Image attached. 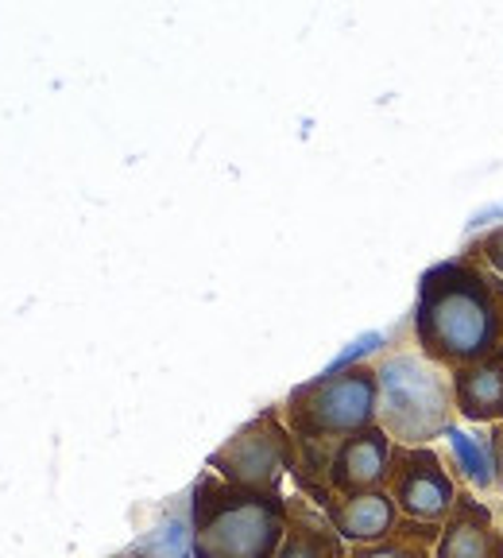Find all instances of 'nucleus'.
Wrapping results in <instances>:
<instances>
[{
	"label": "nucleus",
	"instance_id": "f257e3e1",
	"mask_svg": "<svg viewBox=\"0 0 503 558\" xmlns=\"http://www.w3.org/2000/svg\"><path fill=\"white\" fill-rule=\"evenodd\" d=\"M415 345L445 373L503 345V276L480 256L461 253L418 276Z\"/></svg>",
	"mask_w": 503,
	"mask_h": 558
},
{
	"label": "nucleus",
	"instance_id": "f03ea898",
	"mask_svg": "<svg viewBox=\"0 0 503 558\" xmlns=\"http://www.w3.org/2000/svg\"><path fill=\"white\" fill-rule=\"evenodd\" d=\"M286 430L298 442V462L326 470L330 453L348 435L380 427V380L376 365L326 368L314 380L298 384L283 403Z\"/></svg>",
	"mask_w": 503,
	"mask_h": 558
},
{
	"label": "nucleus",
	"instance_id": "7ed1b4c3",
	"mask_svg": "<svg viewBox=\"0 0 503 558\" xmlns=\"http://www.w3.org/2000/svg\"><path fill=\"white\" fill-rule=\"evenodd\" d=\"M286 535V500L248 493L201 473L191 497L194 558H275Z\"/></svg>",
	"mask_w": 503,
	"mask_h": 558
},
{
	"label": "nucleus",
	"instance_id": "20e7f679",
	"mask_svg": "<svg viewBox=\"0 0 503 558\" xmlns=\"http://www.w3.org/2000/svg\"><path fill=\"white\" fill-rule=\"evenodd\" d=\"M380 427L395 446H430L453 427V376L422 353H388L376 365Z\"/></svg>",
	"mask_w": 503,
	"mask_h": 558
},
{
	"label": "nucleus",
	"instance_id": "39448f33",
	"mask_svg": "<svg viewBox=\"0 0 503 558\" xmlns=\"http://www.w3.org/2000/svg\"><path fill=\"white\" fill-rule=\"evenodd\" d=\"M298 465V442L286 430L283 411L268 408L256 418H248L225 446L209 453V470L221 481L248 493H268L279 497V481L295 473Z\"/></svg>",
	"mask_w": 503,
	"mask_h": 558
},
{
	"label": "nucleus",
	"instance_id": "423d86ee",
	"mask_svg": "<svg viewBox=\"0 0 503 558\" xmlns=\"http://www.w3.org/2000/svg\"><path fill=\"white\" fill-rule=\"evenodd\" d=\"M388 493L400 505V515L410 523H434L442 527L457 508L461 488L445 473L442 458L430 446H395L388 473Z\"/></svg>",
	"mask_w": 503,
	"mask_h": 558
},
{
	"label": "nucleus",
	"instance_id": "0eeeda50",
	"mask_svg": "<svg viewBox=\"0 0 503 558\" xmlns=\"http://www.w3.org/2000/svg\"><path fill=\"white\" fill-rule=\"evenodd\" d=\"M391 453H395V442H391L383 427L348 435L345 442L333 446L330 465H326V488L333 497H356V493L388 488Z\"/></svg>",
	"mask_w": 503,
	"mask_h": 558
},
{
	"label": "nucleus",
	"instance_id": "6e6552de",
	"mask_svg": "<svg viewBox=\"0 0 503 558\" xmlns=\"http://www.w3.org/2000/svg\"><path fill=\"white\" fill-rule=\"evenodd\" d=\"M326 520L333 523V532L341 535L353 547H372L400 532V505L388 488H376V493H356V497H330L321 505Z\"/></svg>",
	"mask_w": 503,
	"mask_h": 558
},
{
	"label": "nucleus",
	"instance_id": "1a4fd4ad",
	"mask_svg": "<svg viewBox=\"0 0 503 558\" xmlns=\"http://www.w3.org/2000/svg\"><path fill=\"white\" fill-rule=\"evenodd\" d=\"M434 558H503V535L495 532L484 500L461 493L457 508L442 523Z\"/></svg>",
	"mask_w": 503,
	"mask_h": 558
},
{
	"label": "nucleus",
	"instance_id": "9d476101",
	"mask_svg": "<svg viewBox=\"0 0 503 558\" xmlns=\"http://www.w3.org/2000/svg\"><path fill=\"white\" fill-rule=\"evenodd\" d=\"M453 376V400L457 415L469 423H503V345L473 365L457 368Z\"/></svg>",
	"mask_w": 503,
	"mask_h": 558
},
{
	"label": "nucleus",
	"instance_id": "9b49d317",
	"mask_svg": "<svg viewBox=\"0 0 503 558\" xmlns=\"http://www.w3.org/2000/svg\"><path fill=\"white\" fill-rule=\"evenodd\" d=\"M275 558H348V547L333 532V523L326 520L321 508L295 497L286 500V535L279 543Z\"/></svg>",
	"mask_w": 503,
	"mask_h": 558
},
{
	"label": "nucleus",
	"instance_id": "f8f14e48",
	"mask_svg": "<svg viewBox=\"0 0 503 558\" xmlns=\"http://www.w3.org/2000/svg\"><path fill=\"white\" fill-rule=\"evenodd\" d=\"M445 442H450L453 462H457L461 477L469 481L473 488L488 493V488L500 485V462H495L492 438H477V435H469L465 427H457V423H453V427L445 430Z\"/></svg>",
	"mask_w": 503,
	"mask_h": 558
},
{
	"label": "nucleus",
	"instance_id": "ddd939ff",
	"mask_svg": "<svg viewBox=\"0 0 503 558\" xmlns=\"http://www.w3.org/2000/svg\"><path fill=\"white\" fill-rule=\"evenodd\" d=\"M438 535H442V527H434V523L403 520L391 539L372 543V547H353L348 558H430V543L438 547Z\"/></svg>",
	"mask_w": 503,
	"mask_h": 558
},
{
	"label": "nucleus",
	"instance_id": "4468645a",
	"mask_svg": "<svg viewBox=\"0 0 503 558\" xmlns=\"http://www.w3.org/2000/svg\"><path fill=\"white\" fill-rule=\"evenodd\" d=\"M465 253H473V256H480V260L488 264L492 271H500L503 276V226H495V229H488L484 236H477V241L465 248Z\"/></svg>",
	"mask_w": 503,
	"mask_h": 558
},
{
	"label": "nucleus",
	"instance_id": "2eb2a0df",
	"mask_svg": "<svg viewBox=\"0 0 503 558\" xmlns=\"http://www.w3.org/2000/svg\"><path fill=\"white\" fill-rule=\"evenodd\" d=\"M492 446H495V462H500V488H503V423L492 430Z\"/></svg>",
	"mask_w": 503,
	"mask_h": 558
}]
</instances>
